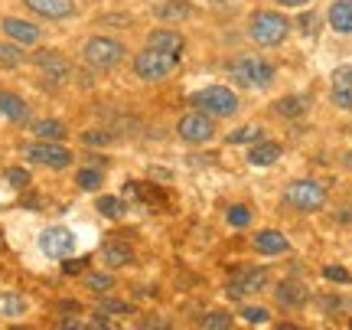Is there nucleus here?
I'll use <instances>...</instances> for the list:
<instances>
[{
    "label": "nucleus",
    "instance_id": "1",
    "mask_svg": "<svg viewBox=\"0 0 352 330\" xmlns=\"http://www.w3.org/2000/svg\"><path fill=\"white\" fill-rule=\"evenodd\" d=\"M226 72L232 82H239L245 89H264V85H271L274 82V65L258 59V56H239V59H232L226 65Z\"/></svg>",
    "mask_w": 352,
    "mask_h": 330
},
{
    "label": "nucleus",
    "instance_id": "2",
    "mask_svg": "<svg viewBox=\"0 0 352 330\" xmlns=\"http://www.w3.org/2000/svg\"><path fill=\"white\" fill-rule=\"evenodd\" d=\"M248 33L258 46H280L290 33V20L280 17L277 10H258L248 23Z\"/></svg>",
    "mask_w": 352,
    "mask_h": 330
},
{
    "label": "nucleus",
    "instance_id": "3",
    "mask_svg": "<svg viewBox=\"0 0 352 330\" xmlns=\"http://www.w3.org/2000/svg\"><path fill=\"white\" fill-rule=\"evenodd\" d=\"M179 56L164 50H153V46H144V50L134 56V76L144 79V82H160L176 69Z\"/></svg>",
    "mask_w": 352,
    "mask_h": 330
},
{
    "label": "nucleus",
    "instance_id": "4",
    "mask_svg": "<svg viewBox=\"0 0 352 330\" xmlns=\"http://www.w3.org/2000/svg\"><path fill=\"white\" fill-rule=\"evenodd\" d=\"M192 105L199 108V112L212 114V118H232V114L239 112V95L226 85H206L192 95Z\"/></svg>",
    "mask_w": 352,
    "mask_h": 330
},
{
    "label": "nucleus",
    "instance_id": "5",
    "mask_svg": "<svg viewBox=\"0 0 352 330\" xmlns=\"http://www.w3.org/2000/svg\"><path fill=\"white\" fill-rule=\"evenodd\" d=\"M284 200H287L297 213H316L327 206V187L316 180H294L284 187Z\"/></svg>",
    "mask_w": 352,
    "mask_h": 330
},
{
    "label": "nucleus",
    "instance_id": "6",
    "mask_svg": "<svg viewBox=\"0 0 352 330\" xmlns=\"http://www.w3.org/2000/svg\"><path fill=\"white\" fill-rule=\"evenodd\" d=\"M82 56H85V63L91 69H114V65L121 63V56H124V46L111 37H91L85 43Z\"/></svg>",
    "mask_w": 352,
    "mask_h": 330
},
{
    "label": "nucleus",
    "instance_id": "7",
    "mask_svg": "<svg viewBox=\"0 0 352 330\" xmlns=\"http://www.w3.org/2000/svg\"><path fill=\"white\" fill-rule=\"evenodd\" d=\"M176 134L186 141V144H206V141H212L215 134V125H212V114L206 112H189L179 118V125H176Z\"/></svg>",
    "mask_w": 352,
    "mask_h": 330
},
{
    "label": "nucleus",
    "instance_id": "8",
    "mask_svg": "<svg viewBox=\"0 0 352 330\" xmlns=\"http://www.w3.org/2000/svg\"><path fill=\"white\" fill-rule=\"evenodd\" d=\"M26 157L36 161L43 167H52V170H63V167L72 164V151L63 147L59 141H39V144H30L26 147Z\"/></svg>",
    "mask_w": 352,
    "mask_h": 330
},
{
    "label": "nucleus",
    "instance_id": "9",
    "mask_svg": "<svg viewBox=\"0 0 352 330\" xmlns=\"http://www.w3.org/2000/svg\"><path fill=\"white\" fill-rule=\"evenodd\" d=\"M33 63H36V69L43 72V79H46L50 85H63L65 79L72 76L69 59H65L63 52H56V50H39L36 56H33Z\"/></svg>",
    "mask_w": 352,
    "mask_h": 330
},
{
    "label": "nucleus",
    "instance_id": "10",
    "mask_svg": "<svg viewBox=\"0 0 352 330\" xmlns=\"http://www.w3.org/2000/svg\"><path fill=\"white\" fill-rule=\"evenodd\" d=\"M39 249H43V255H50V258H69L72 249H76V236L63 226H50V229H43V236H39Z\"/></svg>",
    "mask_w": 352,
    "mask_h": 330
},
{
    "label": "nucleus",
    "instance_id": "11",
    "mask_svg": "<svg viewBox=\"0 0 352 330\" xmlns=\"http://www.w3.org/2000/svg\"><path fill=\"white\" fill-rule=\"evenodd\" d=\"M267 281H271L267 268H241L239 275L228 281V294H232V298L258 294V291H264V288H267Z\"/></svg>",
    "mask_w": 352,
    "mask_h": 330
},
{
    "label": "nucleus",
    "instance_id": "12",
    "mask_svg": "<svg viewBox=\"0 0 352 330\" xmlns=\"http://www.w3.org/2000/svg\"><path fill=\"white\" fill-rule=\"evenodd\" d=\"M30 10L43 17V20H65L76 13V3L72 0H23Z\"/></svg>",
    "mask_w": 352,
    "mask_h": 330
},
{
    "label": "nucleus",
    "instance_id": "13",
    "mask_svg": "<svg viewBox=\"0 0 352 330\" xmlns=\"http://www.w3.org/2000/svg\"><path fill=\"white\" fill-rule=\"evenodd\" d=\"M3 33L13 39V43H23V46H33L39 43V26L30 23V20H16V17H3Z\"/></svg>",
    "mask_w": 352,
    "mask_h": 330
},
{
    "label": "nucleus",
    "instance_id": "14",
    "mask_svg": "<svg viewBox=\"0 0 352 330\" xmlns=\"http://www.w3.org/2000/svg\"><path fill=\"white\" fill-rule=\"evenodd\" d=\"M0 118H3V121H13V125H23L26 118H30V108H26V102L20 95L0 89Z\"/></svg>",
    "mask_w": 352,
    "mask_h": 330
},
{
    "label": "nucleus",
    "instance_id": "15",
    "mask_svg": "<svg viewBox=\"0 0 352 330\" xmlns=\"http://www.w3.org/2000/svg\"><path fill=\"white\" fill-rule=\"evenodd\" d=\"M254 249L261 255H284L290 249V242L284 232H277V229H261L258 236H254Z\"/></svg>",
    "mask_w": 352,
    "mask_h": 330
},
{
    "label": "nucleus",
    "instance_id": "16",
    "mask_svg": "<svg viewBox=\"0 0 352 330\" xmlns=\"http://www.w3.org/2000/svg\"><path fill=\"white\" fill-rule=\"evenodd\" d=\"M274 298H277V305H280V307H303L310 294H307V288H303L300 281L287 278V281H280V285H277Z\"/></svg>",
    "mask_w": 352,
    "mask_h": 330
},
{
    "label": "nucleus",
    "instance_id": "17",
    "mask_svg": "<svg viewBox=\"0 0 352 330\" xmlns=\"http://www.w3.org/2000/svg\"><path fill=\"white\" fill-rule=\"evenodd\" d=\"M101 255H104V262H108L111 268H127V265H134V249H131L127 242H121V239L104 242Z\"/></svg>",
    "mask_w": 352,
    "mask_h": 330
},
{
    "label": "nucleus",
    "instance_id": "18",
    "mask_svg": "<svg viewBox=\"0 0 352 330\" xmlns=\"http://www.w3.org/2000/svg\"><path fill=\"white\" fill-rule=\"evenodd\" d=\"M329 26L342 33V37H349L352 33V0H336L333 7H329Z\"/></svg>",
    "mask_w": 352,
    "mask_h": 330
},
{
    "label": "nucleus",
    "instance_id": "19",
    "mask_svg": "<svg viewBox=\"0 0 352 330\" xmlns=\"http://www.w3.org/2000/svg\"><path fill=\"white\" fill-rule=\"evenodd\" d=\"M147 46H153V50H164V52H173V56H179V52H183V37H179L176 30H153L151 39H147Z\"/></svg>",
    "mask_w": 352,
    "mask_h": 330
},
{
    "label": "nucleus",
    "instance_id": "20",
    "mask_svg": "<svg viewBox=\"0 0 352 330\" xmlns=\"http://www.w3.org/2000/svg\"><path fill=\"white\" fill-rule=\"evenodd\" d=\"M157 17L160 20H192L196 17V10H192V3H186V0H170V3H157Z\"/></svg>",
    "mask_w": 352,
    "mask_h": 330
},
{
    "label": "nucleus",
    "instance_id": "21",
    "mask_svg": "<svg viewBox=\"0 0 352 330\" xmlns=\"http://www.w3.org/2000/svg\"><path fill=\"white\" fill-rule=\"evenodd\" d=\"M280 157V147L271 144V141H261V144H254L252 151H248V164L252 167H271Z\"/></svg>",
    "mask_w": 352,
    "mask_h": 330
},
{
    "label": "nucleus",
    "instance_id": "22",
    "mask_svg": "<svg viewBox=\"0 0 352 330\" xmlns=\"http://www.w3.org/2000/svg\"><path fill=\"white\" fill-rule=\"evenodd\" d=\"M26 298L16 291H0V318H23Z\"/></svg>",
    "mask_w": 352,
    "mask_h": 330
},
{
    "label": "nucleus",
    "instance_id": "23",
    "mask_svg": "<svg viewBox=\"0 0 352 330\" xmlns=\"http://www.w3.org/2000/svg\"><path fill=\"white\" fill-rule=\"evenodd\" d=\"M307 99L303 95H284V99H277L274 102V112L280 114V118H300L303 112H307Z\"/></svg>",
    "mask_w": 352,
    "mask_h": 330
},
{
    "label": "nucleus",
    "instance_id": "24",
    "mask_svg": "<svg viewBox=\"0 0 352 330\" xmlns=\"http://www.w3.org/2000/svg\"><path fill=\"white\" fill-rule=\"evenodd\" d=\"M33 134H36L39 141H63L65 138V125L63 121L46 118V121H36V125H33Z\"/></svg>",
    "mask_w": 352,
    "mask_h": 330
},
{
    "label": "nucleus",
    "instance_id": "25",
    "mask_svg": "<svg viewBox=\"0 0 352 330\" xmlns=\"http://www.w3.org/2000/svg\"><path fill=\"white\" fill-rule=\"evenodd\" d=\"M98 213L108 219H121L127 213V206L121 196H98Z\"/></svg>",
    "mask_w": 352,
    "mask_h": 330
},
{
    "label": "nucleus",
    "instance_id": "26",
    "mask_svg": "<svg viewBox=\"0 0 352 330\" xmlns=\"http://www.w3.org/2000/svg\"><path fill=\"white\" fill-rule=\"evenodd\" d=\"M226 219L235 229H241V226H248V223H252V209H248V206H241V203H235V206H228L226 209Z\"/></svg>",
    "mask_w": 352,
    "mask_h": 330
},
{
    "label": "nucleus",
    "instance_id": "27",
    "mask_svg": "<svg viewBox=\"0 0 352 330\" xmlns=\"http://www.w3.org/2000/svg\"><path fill=\"white\" fill-rule=\"evenodd\" d=\"M76 183L82 187V190H98L101 187V170H95V167H85V170H78V177H76Z\"/></svg>",
    "mask_w": 352,
    "mask_h": 330
},
{
    "label": "nucleus",
    "instance_id": "28",
    "mask_svg": "<svg viewBox=\"0 0 352 330\" xmlns=\"http://www.w3.org/2000/svg\"><path fill=\"white\" fill-rule=\"evenodd\" d=\"M261 138V127H254V125H248V127H239V131H232L228 134V144H252V141H258Z\"/></svg>",
    "mask_w": 352,
    "mask_h": 330
},
{
    "label": "nucleus",
    "instance_id": "29",
    "mask_svg": "<svg viewBox=\"0 0 352 330\" xmlns=\"http://www.w3.org/2000/svg\"><path fill=\"white\" fill-rule=\"evenodd\" d=\"M329 82H333V89H352V65H336L333 69V76H329Z\"/></svg>",
    "mask_w": 352,
    "mask_h": 330
},
{
    "label": "nucleus",
    "instance_id": "30",
    "mask_svg": "<svg viewBox=\"0 0 352 330\" xmlns=\"http://www.w3.org/2000/svg\"><path fill=\"white\" fill-rule=\"evenodd\" d=\"M20 63H23V52L16 50V46H7V43H0V65H7V69H16Z\"/></svg>",
    "mask_w": 352,
    "mask_h": 330
},
{
    "label": "nucleus",
    "instance_id": "31",
    "mask_svg": "<svg viewBox=\"0 0 352 330\" xmlns=\"http://www.w3.org/2000/svg\"><path fill=\"white\" fill-rule=\"evenodd\" d=\"M202 327L206 330H226V327H232V314H228V311H212L209 318L202 320Z\"/></svg>",
    "mask_w": 352,
    "mask_h": 330
},
{
    "label": "nucleus",
    "instance_id": "32",
    "mask_svg": "<svg viewBox=\"0 0 352 330\" xmlns=\"http://www.w3.org/2000/svg\"><path fill=\"white\" fill-rule=\"evenodd\" d=\"M85 288L88 291H111L114 278L111 275H85Z\"/></svg>",
    "mask_w": 352,
    "mask_h": 330
},
{
    "label": "nucleus",
    "instance_id": "33",
    "mask_svg": "<svg viewBox=\"0 0 352 330\" xmlns=\"http://www.w3.org/2000/svg\"><path fill=\"white\" fill-rule=\"evenodd\" d=\"M241 318H245V324H254V327H258V324H267L271 314H267V307H245Z\"/></svg>",
    "mask_w": 352,
    "mask_h": 330
},
{
    "label": "nucleus",
    "instance_id": "34",
    "mask_svg": "<svg viewBox=\"0 0 352 330\" xmlns=\"http://www.w3.org/2000/svg\"><path fill=\"white\" fill-rule=\"evenodd\" d=\"M323 278H327V281H340V285H352V275L346 271V268H340V265H327V268H323Z\"/></svg>",
    "mask_w": 352,
    "mask_h": 330
},
{
    "label": "nucleus",
    "instance_id": "35",
    "mask_svg": "<svg viewBox=\"0 0 352 330\" xmlns=\"http://www.w3.org/2000/svg\"><path fill=\"white\" fill-rule=\"evenodd\" d=\"M329 99H333V105L336 108H342V112H352V89H329Z\"/></svg>",
    "mask_w": 352,
    "mask_h": 330
},
{
    "label": "nucleus",
    "instance_id": "36",
    "mask_svg": "<svg viewBox=\"0 0 352 330\" xmlns=\"http://www.w3.org/2000/svg\"><path fill=\"white\" fill-rule=\"evenodd\" d=\"M3 177H7V183H10V187H30V174H26L23 167H10Z\"/></svg>",
    "mask_w": 352,
    "mask_h": 330
},
{
    "label": "nucleus",
    "instance_id": "37",
    "mask_svg": "<svg viewBox=\"0 0 352 330\" xmlns=\"http://www.w3.org/2000/svg\"><path fill=\"white\" fill-rule=\"evenodd\" d=\"M134 307L127 301H101V314H131Z\"/></svg>",
    "mask_w": 352,
    "mask_h": 330
},
{
    "label": "nucleus",
    "instance_id": "38",
    "mask_svg": "<svg viewBox=\"0 0 352 330\" xmlns=\"http://www.w3.org/2000/svg\"><path fill=\"white\" fill-rule=\"evenodd\" d=\"M82 141H85V144H91V147H101V144H111V134H104V131H85V134H82Z\"/></svg>",
    "mask_w": 352,
    "mask_h": 330
},
{
    "label": "nucleus",
    "instance_id": "39",
    "mask_svg": "<svg viewBox=\"0 0 352 330\" xmlns=\"http://www.w3.org/2000/svg\"><path fill=\"white\" fill-rule=\"evenodd\" d=\"M85 265H88V258H65L63 271H65V275H78V271H82Z\"/></svg>",
    "mask_w": 352,
    "mask_h": 330
},
{
    "label": "nucleus",
    "instance_id": "40",
    "mask_svg": "<svg viewBox=\"0 0 352 330\" xmlns=\"http://www.w3.org/2000/svg\"><path fill=\"white\" fill-rule=\"evenodd\" d=\"M314 20H316L314 13H303V17H300V30H307V33H310V26H314Z\"/></svg>",
    "mask_w": 352,
    "mask_h": 330
},
{
    "label": "nucleus",
    "instance_id": "41",
    "mask_svg": "<svg viewBox=\"0 0 352 330\" xmlns=\"http://www.w3.org/2000/svg\"><path fill=\"white\" fill-rule=\"evenodd\" d=\"M280 7H307V3H314V0H277Z\"/></svg>",
    "mask_w": 352,
    "mask_h": 330
},
{
    "label": "nucleus",
    "instance_id": "42",
    "mask_svg": "<svg viewBox=\"0 0 352 330\" xmlns=\"http://www.w3.org/2000/svg\"><path fill=\"white\" fill-rule=\"evenodd\" d=\"M336 219H340V223H352V206L340 209V213H336Z\"/></svg>",
    "mask_w": 352,
    "mask_h": 330
},
{
    "label": "nucleus",
    "instance_id": "43",
    "mask_svg": "<svg viewBox=\"0 0 352 330\" xmlns=\"http://www.w3.org/2000/svg\"><path fill=\"white\" fill-rule=\"evenodd\" d=\"M59 311H78V305H72V301H63V305H59Z\"/></svg>",
    "mask_w": 352,
    "mask_h": 330
},
{
    "label": "nucleus",
    "instance_id": "44",
    "mask_svg": "<svg viewBox=\"0 0 352 330\" xmlns=\"http://www.w3.org/2000/svg\"><path fill=\"white\" fill-rule=\"evenodd\" d=\"M342 161H346V167H349V170H352V151H346V154H342Z\"/></svg>",
    "mask_w": 352,
    "mask_h": 330
},
{
    "label": "nucleus",
    "instance_id": "45",
    "mask_svg": "<svg viewBox=\"0 0 352 330\" xmlns=\"http://www.w3.org/2000/svg\"><path fill=\"white\" fill-rule=\"evenodd\" d=\"M206 3H228V0H206Z\"/></svg>",
    "mask_w": 352,
    "mask_h": 330
},
{
    "label": "nucleus",
    "instance_id": "46",
    "mask_svg": "<svg viewBox=\"0 0 352 330\" xmlns=\"http://www.w3.org/2000/svg\"><path fill=\"white\" fill-rule=\"evenodd\" d=\"M0 245H3V242H0Z\"/></svg>",
    "mask_w": 352,
    "mask_h": 330
}]
</instances>
